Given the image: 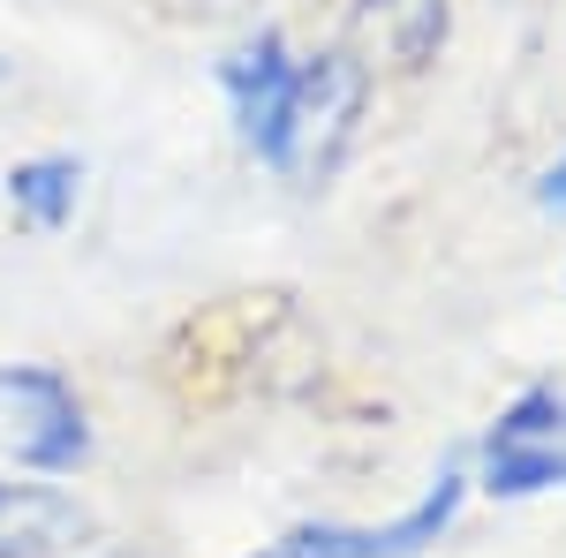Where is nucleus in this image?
<instances>
[{
	"instance_id": "f257e3e1",
	"label": "nucleus",
	"mask_w": 566,
	"mask_h": 558,
	"mask_svg": "<svg viewBox=\"0 0 566 558\" xmlns=\"http://www.w3.org/2000/svg\"><path fill=\"white\" fill-rule=\"evenodd\" d=\"M0 453H15V468L61 475L91 453V430L69 378H53L39 362H15L0 370Z\"/></svg>"
},
{
	"instance_id": "f03ea898",
	"label": "nucleus",
	"mask_w": 566,
	"mask_h": 558,
	"mask_svg": "<svg viewBox=\"0 0 566 558\" xmlns=\"http://www.w3.org/2000/svg\"><path fill=\"white\" fill-rule=\"evenodd\" d=\"M355 114H363V69L348 53H325L295 76V114H287V144H280V167L295 181H325L340 167L355 136Z\"/></svg>"
},
{
	"instance_id": "7ed1b4c3",
	"label": "nucleus",
	"mask_w": 566,
	"mask_h": 558,
	"mask_svg": "<svg viewBox=\"0 0 566 558\" xmlns=\"http://www.w3.org/2000/svg\"><path fill=\"white\" fill-rule=\"evenodd\" d=\"M453 506H461V475L446 468L408 506L400 520H386V528H340V520H310V528H287L280 544H264V551L250 558H416L423 544H438L446 536V520H453Z\"/></svg>"
},
{
	"instance_id": "20e7f679",
	"label": "nucleus",
	"mask_w": 566,
	"mask_h": 558,
	"mask_svg": "<svg viewBox=\"0 0 566 558\" xmlns=\"http://www.w3.org/2000/svg\"><path fill=\"white\" fill-rule=\"evenodd\" d=\"M295 61H287V45L280 31H258L250 45H234L227 53V69H219V84L234 98V122H242V144L280 167V144H287V114H295Z\"/></svg>"
},
{
	"instance_id": "39448f33",
	"label": "nucleus",
	"mask_w": 566,
	"mask_h": 558,
	"mask_svg": "<svg viewBox=\"0 0 566 558\" xmlns=\"http://www.w3.org/2000/svg\"><path fill=\"white\" fill-rule=\"evenodd\" d=\"M98 536L91 506L53 483H0V558H76Z\"/></svg>"
},
{
	"instance_id": "423d86ee",
	"label": "nucleus",
	"mask_w": 566,
	"mask_h": 558,
	"mask_svg": "<svg viewBox=\"0 0 566 558\" xmlns=\"http://www.w3.org/2000/svg\"><path fill=\"white\" fill-rule=\"evenodd\" d=\"M483 491L491 498L566 491V445H483Z\"/></svg>"
},
{
	"instance_id": "0eeeda50",
	"label": "nucleus",
	"mask_w": 566,
	"mask_h": 558,
	"mask_svg": "<svg viewBox=\"0 0 566 558\" xmlns=\"http://www.w3.org/2000/svg\"><path fill=\"white\" fill-rule=\"evenodd\" d=\"M76 189H84V167L76 159H23V167L8 173L15 212L39 219V227H61V219L76 212Z\"/></svg>"
},
{
	"instance_id": "6e6552de",
	"label": "nucleus",
	"mask_w": 566,
	"mask_h": 558,
	"mask_svg": "<svg viewBox=\"0 0 566 558\" xmlns=\"http://www.w3.org/2000/svg\"><path fill=\"white\" fill-rule=\"evenodd\" d=\"M363 23L392 45V61H400V69H416V61L446 39V0H370V8H363Z\"/></svg>"
},
{
	"instance_id": "1a4fd4ad",
	"label": "nucleus",
	"mask_w": 566,
	"mask_h": 558,
	"mask_svg": "<svg viewBox=\"0 0 566 558\" xmlns=\"http://www.w3.org/2000/svg\"><path fill=\"white\" fill-rule=\"evenodd\" d=\"M491 445H566V392H552V386L522 392V400L499 415Z\"/></svg>"
},
{
	"instance_id": "9d476101",
	"label": "nucleus",
	"mask_w": 566,
	"mask_h": 558,
	"mask_svg": "<svg viewBox=\"0 0 566 558\" xmlns=\"http://www.w3.org/2000/svg\"><path fill=\"white\" fill-rule=\"evenodd\" d=\"M536 204H544V212H566V159H559V167H544V181H536Z\"/></svg>"
}]
</instances>
